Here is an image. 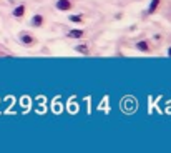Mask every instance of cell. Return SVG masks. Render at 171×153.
<instances>
[{"label":"cell","instance_id":"obj_1","mask_svg":"<svg viewBox=\"0 0 171 153\" xmlns=\"http://www.w3.org/2000/svg\"><path fill=\"white\" fill-rule=\"evenodd\" d=\"M19 40L25 48H33L38 43V38L35 35H32L30 32H20L19 33Z\"/></svg>","mask_w":171,"mask_h":153},{"label":"cell","instance_id":"obj_2","mask_svg":"<svg viewBox=\"0 0 171 153\" xmlns=\"http://www.w3.org/2000/svg\"><path fill=\"white\" fill-rule=\"evenodd\" d=\"M55 9L58 12H70L73 9V0H55Z\"/></svg>","mask_w":171,"mask_h":153},{"label":"cell","instance_id":"obj_3","mask_svg":"<svg viewBox=\"0 0 171 153\" xmlns=\"http://www.w3.org/2000/svg\"><path fill=\"white\" fill-rule=\"evenodd\" d=\"M25 15H27V5H25V3H19V5L12 10V17L15 20H22Z\"/></svg>","mask_w":171,"mask_h":153},{"label":"cell","instance_id":"obj_4","mask_svg":"<svg viewBox=\"0 0 171 153\" xmlns=\"http://www.w3.org/2000/svg\"><path fill=\"white\" fill-rule=\"evenodd\" d=\"M135 48H136L138 52H141V53H151L153 52V47H151V43H149L148 40L136 42V43H135Z\"/></svg>","mask_w":171,"mask_h":153},{"label":"cell","instance_id":"obj_5","mask_svg":"<svg viewBox=\"0 0 171 153\" xmlns=\"http://www.w3.org/2000/svg\"><path fill=\"white\" fill-rule=\"evenodd\" d=\"M43 25H45V15H42V13H35V15L30 19V27L42 28Z\"/></svg>","mask_w":171,"mask_h":153},{"label":"cell","instance_id":"obj_6","mask_svg":"<svg viewBox=\"0 0 171 153\" xmlns=\"http://www.w3.org/2000/svg\"><path fill=\"white\" fill-rule=\"evenodd\" d=\"M85 33L87 32L83 30V28H72V30L67 32V38H73V40H80V38L85 37Z\"/></svg>","mask_w":171,"mask_h":153},{"label":"cell","instance_id":"obj_7","mask_svg":"<svg viewBox=\"0 0 171 153\" xmlns=\"http://www.w3.org/2000/svg\"><path fill=\"white\" fill-rule=\"evenodd\" d=\"M159 5H161V0H149V5H148L146 13H148V15L156 13V12H158V9H159Z\"/></svg>","mask_w":171,"mask_h":153},{"label":"cell","instance_id":"obj_8","mask_svg":"<svg viewBox=\"0 0 171 153\" xmlns=\"http://www.w3.org/2000/svg\"><path fill=\"white\" fill-rule=\"evenodd\" d=\"M73 50L77 53H81V55H88L90 53V47H88V43H80V45H75Z\"/></svg>","mask_w":171,"mask_h":153},{"label":"cell","instance_id":"obj_9","mask_svg":"<svg viewBox=\"0 0 171 153\" xmlns=\"http://www.w3.org/2000/svg\"><path fill=\"white\" fill-rule=\"evenodd\" d=\"M68 22H72V23H83L85 22V15H81V13L68 15Z\"/></svg>","mask_w":171,"mask_h":153},{"label":"cell","instance_id":"obj_10","mask_svg":"<svg viewBox=\"0 0 171 153\" xmlns=\"http://www.w3.org/2000/svg\"><path fill=\"white\" fill-rule=\"evenodd\" d=\"M166 55H168V57H171V45L168 47V50H166Z\"/></svg>","mask_w":171,"mask_h":153}]
</instances>
